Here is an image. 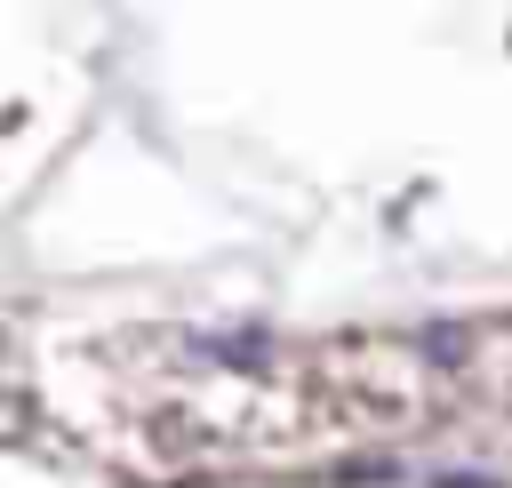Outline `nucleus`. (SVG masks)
<instances>
[{"mask_svg":"<svg viewBox=\"0 0 512 488\" xmlns=\"http://www.w3.org/2000/svg\"><path fill=\"white\" fill-rule=\"evenodd\" d=\"M424 352L432 360H464V328H424Z\"/></svg>","mask_w":512,"mask_h":488,"instance_id":"obj_1","label":"nucleus"}]
</instances>
